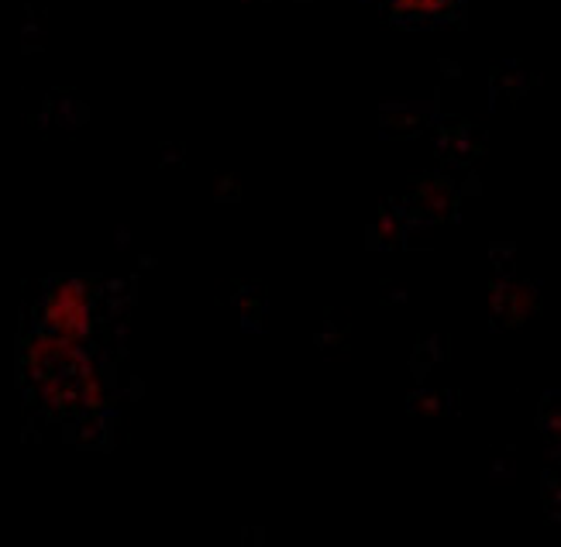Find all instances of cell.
Here are the masks:
<instances>
[{"mask_svg": "<svg viewBox=\"0 0 561 547\" xmlns=\"http://www.w3.org/2000/svg\"><path fill=\"white\" fill-rule=\"evenodd\" d=\"M24 368L38 400L62 417H93L104 407V389L87 344L62 341L56 334H35L24 344Z\"/></svg>", "mask_w": 561, "mask_h": 547, "instance_id": "6da1fadb", "label": "cell"}, {"mask_svg": "<svg viewBox=\"0 0 561 547\" xmlns=\"http://www.w3.org/2000/svg\"><path fill=\"white\" fill-rule=\"evenodd\" d=\"M96 324V304L80 280H59L45 293L42 310H38V331L56 334L62 341L87 344L93 338Z\"/></svg>", "mask_w": 561, "mask_h": 547, "instance_id": "7a4b0ae2", "label": "cell"}, {"mask_svg": "<svg viewBox=\"0 0 561 547\" xmlns=\"http://www.w3.org/2000/svg\"><path fill=\"white\" fill-rule=\"evenodd\" d=\"M397 11H403V14H413V18H431V14H442V11H448L455 0H389Z\"/></svg>", "mask_w": 561, "mask_h": 547, "instance_id": "3957f363", "label": "cell"}]
</instances>
